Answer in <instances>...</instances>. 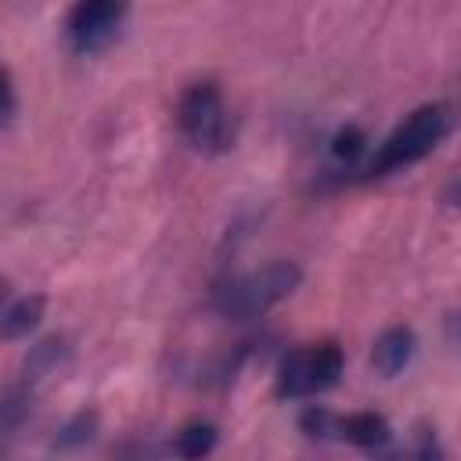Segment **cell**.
<instances>
[{
    "label": "cell",
    "instance_id": "6da1fadb",
    "mask_svg": "<svg viewBox=\"0 0 461 461\" xmlns=\"http://www.w3.org/2000/svg\"><path fill=\"white\" fill-rule=\"evenodd\" d=\"M447 130H450V108L447 104L414 108L378 148V155L371 162V173H389V169H400V166H411V162L425 158L447 137Z\"/></svg>",
    "mask_w": 461,
    "mask_h": 461
},
{
    "label": "cell",
    "instance_id": "7a4b0ae2",
    "mask_svg": "<svg viewBox=\"0 0 461 461\" xmlns=\"http://www.w3.org/2000/svg\"><path fill=\"white\" fill-rule=\"evenodd\" d=\"M303 281V270L288 259L267 263L256 274H245L238 281H230L227 288H220V310L234 321H249L263 310H270L274 303H281L288 292H295V285Z\"/></svg>",
    "mask_w": 461,
    "mask_h": 461
},
{
    "label": "cell",
    "instance_id": "3957f363",
    "mask_svg": "<svg viewBox=\"0 0 461 461\" xmlns=\"http://www.w3.org/2000/svg\"><path fill=\"white\" fill-rule=\"evenodd\" d=\"M176 122L184 130V137L198 148V151H220L227 148V108L220 97V86L202 79L191 83L176 104Z\"/></svg>",
    "mask_w": 461,
    "mask_h": 461
},
{
    "label": "cell",
    "instance_id": "277c9868",
    "mask_svg": "<svg viewBox=\"0 0 461 461\" xmlns=\"http://www.w3.org/2000/svg\"><path fill=\"white\" fill-rule=\"evenodd\" d=\"M342 375V349L335 342H317V346H303L295 353L285 357L281 371H277V393L281 396H313L324 393L339 382Z\"/></svg>",
    "mask_w": 461,
    "mask_h": 461
},
{
    "label": "cell",
    "instance_id": "5b68a950",
    "mask_svg": "<svg viewBox=\"0 0 461 461\" xmlns=\"http://www.w3.org/2000/svg\"><path fill=\"white\" fill-rule=\"evenodd\" d=\"M122 11H126V0H76L68 14V40L79 50H94L112 36Z\"/></svg>",
    "mask_w": 461,
    "mask_h": 461
},
{
    "label": "cell",
    "instance_id": "8992f818",
    "mask_svg": "<svg viewBox=\"0 0 461 461\" xmlns=\"http://www.w3.org/2000/svg\"><path fill=\"white\" fill-rule=\"evenodd\" d=\"M411 357H414V331H411V328L396 324V328H385V331L375 339L371 364H375L378 375L389 378V375L403 371V367L411 364Z\"/></svg>",
    "mask_w": 461,
    "mask_h": 461
},
{
    "label": "cell",
    "instance_id": "52a82bcc",
    "mask_svg": "<svg viewBox=\"0 0 461 461\" xmlns=\"http://www.w3.org/2000/svg\"><path fill=\"white\" fill-rule=\"evenodd\" d=\"M43 317V295H22L7 306H0V339H22L29 335Z\"/></svg>",
    "mask_w": 461,
    "mask_h": 461
},
{
    "label": "cell",
    "instance_id": "ba28073f",
    "mask_svg": "<svg viewBox=\"0 0 461 461\" xmlns=\"http://www.w3.org/2000/svg\"><path fill=\"white\" fill-rule=\"evenodd\" d=\"M339 432L357 447H382L389 439V421L375 411H360V414L339 418Z\"/></svg>",
    "mask_w": 461,
    "mask_h": 461
},
{
    "label": "cell",
    "instance_id": "9c48e42d",
    "mask_svg": "<svg viewBox=\"0 0 461 461\" xmlns=\"http://www.w3.org/2000/svg\"><path fill=\"white\" fill-rule=\"evenodd\" d=\"M216 447V429L209 425V421H191V425H184L180 432H176V443H173V450L180 454V457H202V454H209Z\"/></svg>",
    "mask_w": 461,
    "mask_h": 461
},
{
    "label": "cell",
    "instance_id": "30bf717a",
    "mask_svg": "<svg viewBox=\"0 0 461 461\" xmlns=\"http://www.w3.org/2000/svg\"><path fill=\"white\" fill-rule=\"evenodd\" d=\"M299 425H303L306 436H321V439L331 436V432H339V418H335L331 411H324V407H310V411H303Z\"/></svg>",
    "mask_w": 461,
    "mask_h": 461
},
{
    "label": "cell",
    "instance_id": "8fae6325",
    "mask_svg": "<svg viewBox=\"0 0 461 461\" xmlns=\"http://www.w3.org/2000/svg\"><path fill=\"white\" fill-rule=\"evenodd\" d=\"M58 357H61V342H58V339H47V342H40V346L32 349V357L25 360V375L40 378V371H47V367H50Z\"/></svg>",
    "mask_w": 461,
    "mask_h": 461
},
{
    "label": "cell",
    "instance_id": "7c38bea8",
    "mask_svg": "<svg viewBox=\"0 0 461 461\" xmlns=\"http://www.w3.org/2000/svg\"><path fill=\"white\" fill-rule=\"evenodd\" d=\"M94 414H76L68 425H65V436H58V447H68V443H83L94 436Z\"/></svg>",
    "mask_w": 461,
    "mask_h": 461
},
{
    "label": "cell",
    "instance_id": "4fadbf2b",
    "mask_svg": "<svg viewBox=\"0 0 461 461\" xmlns=\"http://www.w3.org/2000/svg\"><path fill=\"white\" fill-rule=\"evenodd\" d=\"M364 151V133L357 130V126H349V130H342L339 137H335V155L339 158H357Z\"/></svg>",
    "mask_w": 461,
    "mask_h": 461
},
{
    "label": "cell",
    "instance_id": "5bb4252c",
    "mask_svg": "<svg viewBox=\"0 0 461 461\" xmlns=\"http://www.w3.org/2000/svg\"><path fill=\"white\" fill-rule=\"evenodd\" d=\"M11 112H14V90H11V76L0 68V126L11 119Z\"/></svg>",
    "mask_w": 461,
    "mask_h": 461
},
{
    "label": "cell",
    "instance_id": "9a60e30c",
    "mask_svg": "<svg viewBox=\"0 0 461 461\" xmlns=\"http://www.w3.org/2000/svg\"><path fill=\"white\" fill-rule=\"evenodd\" d=\"M0 299H4V281H0Z\"/></svg>",
    "mask_w": 461,
    "mask_h": 461
}]
</instances>
